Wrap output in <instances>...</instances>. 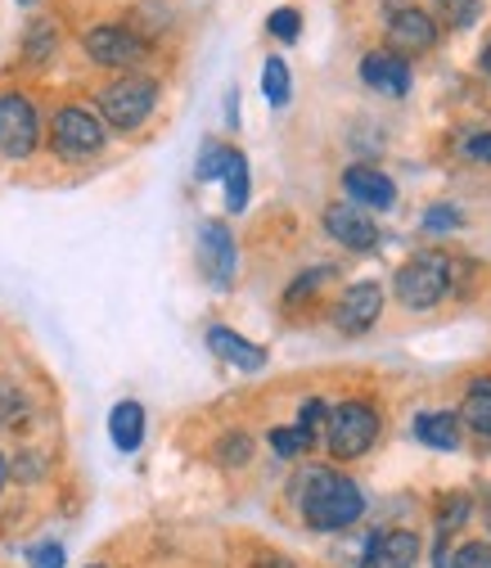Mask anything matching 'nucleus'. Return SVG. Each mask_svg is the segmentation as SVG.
Masks as SVG:
<instances>
[{"instance_id": "1", "label": "nucleus", "mask_w": 491, "mask_h": 568, "mask_svg": "<svg viewBox=\"0 0 491 568\" xmlns=\"http://www.w3.org/2000/svg\"><path fill=\"white\" fill-rule=\"evenodd\" d=\"M294 496H298V510H303L307 528H316V532H342L366 515L361 483L338 474V469H307L294 483Z\"/></svg>"}, {"instance_id": "2", "label": "nucleus", "mask_w": 491, "mask_h": 568, "mask_svg": "<svg viewBox=\"0 0 491 568\" xmlns=\"http://www.w3.org/2000/svg\"><path fill=\"white\" fill-rule=\"evenodd\" d=\"M325 443L334 460H357L379 443V410L370 402H338L325 415Z\"/></svg>"}, {"instance_id": "3", "label": "nucleus", "mask_w": 491, "mask_h": 568, "mask_svg": "<svg viewBox=\"0 0 491 568\" xmlns=\"http://www.w3.org/2000/svg\"><path fill=\"white\" fill-rule=\"evenodd\" d=\"M158 109V82L154 78H117L113 87L100 91V113L113 131H140L150 122V113Z\"/></svg>"}, {"instance_id": "4", "label": "nucleus", "mask_w": 491, "mask_h": 568, "mask_svg": "<svg viewBox=\"0 0 491 568\" xmlns=\"http://www.w3.org/2000/svg\"><path fill=\"white\" fill-rule=\"evenodd\" d=\"M447 284H451V262H447L442 253H415V257L397 271L392 290H397L401 307H410V312H429V307L442 303Z\"/></svg>"}, {"instance_id": "5", "label": "nucleus", "mask_w": 491, "mask_h": 568, "mask_svg": "<svg viewBox=\"0 0 491 568\" xmlns=\"http://www.w3.org/2000/svg\"><path fill=\"white\" fill-rule=\"evenodd\" d=\"M104 140H109V135H104V122H100L91 109H82V104L59 109L54 122H50V145H54V154L68 159V163L95 159V154L104 150Z\"/></svg>"}, {"instance_id": "6", "label": "nucleus", "mask_w": 491, "mask_h": 568, "mask_svg": "<svg viewBox=\"0 0 491 568\" xmlns=\"http://www.w3.org/2000/svg\"><path fill=\"white\" fill-rule=\"evenodd\" d=\"M41 145V122L28 95L6 91L0 95V154L6 159H28Z\"/></svg>"}, {"instance_id": "7", "label": "nucleus", "mask_w": 491, "mask_h": 568, "mask_svg": "<svg viewBox=\"0 0 491 568\" xmlns=\"http://www.w3.org/2000/svg\"><path fill=\"white\" fill-rule=\"evenodd\" d=\"M235 266H239V253H235L231 226L226 222H203L198 226V271L207 275V284H213V290H231Z\"/></svg>"}, {"instance_id": "8", "label": "nucleus", "mask_w": 491, "mask_h": 568, "mask_svg": "<svg viewBox=\"0 0 491 568\" xmlns=\"http://www.w3.org/2000/svg\"><path fill=\"white\" fill-rule=\"evenodd\" d=\"M86 54L100 68H131V63L145 59V41H140L126 23H100L86 32Z\"/></svg>"}, {"instance_id": "9", "label": "nucleus", "mask_w": 491, "mask_h": 568, "mask_svg": "<svg viewBox=\"0 0 491 568\" xmlns=\"http://www.w3.org/2000/svg\"><path fill=\"white\" fill-rule=\"evenodd\" d=\"M383 316V290L375 280H357V284H347L338 307H334V325L342 334H366L375 321Z\"/></svg>"}, {"instance_id": "10", "label": "nucleus", "mask_w": 491, "mask_h": 568, "mask_svg": "<svg viewBox=\"0 0 491 568\" xmlns=\"http://www.w3.org/2000/svg\"><path fill=\"white\" fill-rule=\"evenodd\" d=\"M325 231H329V240H338L352 253H370L379 244V226L370 222V212L352 207V203H329L325 207Z\"/></svg>"}, {"instance_id": "11", "label": "nucleus", "mask_w": 491, "mask_h": 568, "mask_svg": "<svg viewBox=\"0 0 491 568\" xmlns=\"http://www.w3.org/2000/svg\"><path fill=\"white\" fill-rule=\"evenodd\" d=\"M438 45V23L424 10H397L388 23V50L401 59H415Z\"/></svg>"}, {"instance_id": "12", "label": "nucleus", "mask_w": 491, "mask_h": 568, "mask_svg": "<svg viewBox=\"0 0 491 568\" xmlns=\"http://www.w3.org/2000/svg\"><path fill=\"white\" fill-rule=\"evenodd\" d=\"M419 564V537L406 532V528H392V532H370L366 537V559L361 568H415Z\"/></svg>"}, {"instance_id": "13", "label": "nucleus", "mask_w": 491, "mask_h": 568, "mask_svg": "<svg viewBox=\"0 0 491 568\" xmlns=\"http://www.w3.org/2000/svg\"><path fill=\"white\" fill-rule=\"evenodd\" d=\"M361 82H366L370 91H379V95L401 100V95L410 91V63H406L401 54H392V50H370V54L361 59Z\"/></svg>"}, {"instance_id": "14", "label": "nucleus", "mask_w": 491, "mask_h": 568, "mask_svg": "<svg viewBox=\"0 0 491 568\" xmlns=\"http://www.w3.org/2000/svg\"><path fill=\"white\" fill-rule=\"evenodd\" d=\"M207 347H213L217 357H222L226 366H235V371H248V375L266 371V347L248 343L244 334H235V329H226V325H213V329H207Z\"/></svg>"}, {"instance_id": "15", "label": "nucleus", "mask_w": 491, "mask_h": 568, "mask_svg": "<svg viewBox=\"0 0 491 568\" xmlns=\"http://www.w3.org/2000/svg\"><path fill=\"white\" fill-rule=\"evenodd\" d=\"M342 190H347V199H357L361 207H379V212L397 203V185L379 168H347L342 172Z\"/></svg>"}, {"instance_id": "16", "label": "nucleus", "mask_w": 491, "mask_h": 568, "mask_svg": "<svg viewBox=\"0 0 491 568\" xmlns=\"http://www.w3.org/2000/svg\"><path fill=\"white\" fill-rule=\"evenodd\" d=\"M410 434H415V443H424L433 452H456L460 447V415H451V410H424V415H415Z\"/></svg>"}, {"instance_id": "17", "label": "nucleus", "mask_w": 491, "mask_h": 568, "mask_svg": "<svg viewBox=\"0 0 491 568\" xmlns=\"http://www.w3.org/2000/svg\"><path fill=\"white\" fill-rule=\"evenodd\" d=\"M109 438L117 452H140V443H145V406L140 402H117L109 410Z\"/></svg>"}, {"instance_id": "18", "label": "nucleus", "mask_w": 491, "mask_h": 568, "mask_svg": "<svg viewBox=\"0 0 491 568\" xmlns=\"http://www.w3.org/2000/svg\"><path fill=\"white\" fill-rule=\"evenodd\" d=\"M460 424H469V429H473L478 438H487V443H491V375H482V379H473V384L464 388Z\"/></svg>"}, {"instance_id": "19", "label": "nucleus", "mask_w": 491, "mask_h": 568, "mask_svg": "<svg viewBox=\"0 0 491 568\" xmlns=\"http://www.w3.org/2000/svg\"><path fill=\"white\" fill-rule=\"evenodd\" d=\"M262 95H266L270 109H285L294 100V78H289L285 59H266L262 63Z\"/></svg>"}, {"instance_id": "20", "label": "nucleus", "mask_w": 491, "mask_h": 568, "mask_svg": "<svg viewBox=\"0 0 491 568\" xmlns=\"http://www.w3.org/2000/svg\"><path fill=\"white\" fill-rule=\"evenodd\" d=\"M222 181H226V207H231V212H244V207H248V159H244L239 150H231Z\"/></svg>"}, {"instance_id": "21", "label": "nucleus", "mask_w": 491, "mask_h": 568, "mask_svg": "<svg viewBox=\"0 0 491 568\" xmlns=\"http://www.w3.org/2000/svg\"><path fill=\"white\" fill-rule=\"evenodd\" d=\"M54 45H59V32H54L50 19H41V23H32L28 37H23V59H28V63H41V59L54 54Z\"/></svg>"}, {"instance_id": "22", "label": "nucleus", "mask_w": 491, "mask_h": 568, "mask_svg": "<svg viewBox=\"0 0 491 568\" xmlns=\"http://www.w3.org/2000/svg\"><path fill=\"white\" fill-rule=\"evenodd\" d=\"M311 443H316V438L303 434L298 424H294V429H270V452H275L279 460H298V456H307Z\"/></svg>"}, {"instance_id": "23", "label": "nucleus", "mask_w": 491, "mask_h": 568, "mask_svg": "<svg viewBox=\"0 0 491 568\" xmlns=\"http://www.w3.org/2000/svg\"><path fill=\"white\" fill-rule=\"evenodd\" d=\"M469 496L464 491H451V496H442V506H438V532L442 537H451V532H460L464 528V519H469Z\"/></svg>"}, {"instance_id": "24", "label": "nucleus", "mask_w": 491, "mask_h": 568, "mask_svg": "<svg viewBox=\"0 0 491 568\" xmlns=\"http://www.w3.org/2000/svg\"><path fill=\"white\" fill-rule=\"evenodd\" d=\"M226 159H231V150H226V145H217V140H207V145L198 150L194 176H198V181H222V172H226Z\"/></svg>"}, {"instance_id": "25", "label": "nucleus", "mask_w": 491, "mask_h": 568, "mask_svg": "<svg viewBox=\"0 0 491 568\" xmlns=\"http://www.w3.org/2000/svg\"><path fill=\"white\" fill-rule=\"evenodd\" d=\"M266 32H270L275 41L294 45V41H298V32H303V14H298L294 6H285V10H270V19H266Z\"/></svg>"}, {"instance_id": "26", "label": "nucleus", "mask_w": 491, "mask_h": 568, "mask_svg": "<svg viewBox=\"0 0 491 568\" xmlns=\"http://www.w3.org/2000/svg\"><path fill=\"white\" fill-rule=\"evenodd\" d=\"M248 460H253V438H248V434H226V438L217 443V465L239 469V465H248Z\"/></svg>"}, {"instance_id": "27", "label": "nucleus", "mask_w": 491, "mask_h": 568, "mask_svg": "<svg viewBox=\"0 0 491 568\" xmlns=\"http://www.w3.org/2000/svg\"><path fill=\"white\" fill-rule=\"evenodd\" d=\"M447 28H469L478 19V0H433Z\"/></svg>"}, {"instance_id": "28", "label": "nucleus", "mask_w": 491, "mask_h": 568, "mask_svg": "<svg viewBox=\"0 0 491 568\" xmlns=\"http://www.w3.org/2000/svg\"><path fill=\"white\" fill-rule=\"evenodd\" d=\"M460 226H464V217H460V207H451V203H438V207L424 212V231H429V235L460 231Z\"/></svg>"}, {"instance_id": "29", "label": "nucleus", "mask_w": 491, "mask_h": 568, "mask_svg": "<svg viewBox=\"0 0 491 568\" xmlns=\"http://www.w3.org/2000/svg\"><path fill=\"white\" fill-rule=\"evenodd\" d=\"M447 568H491V546L487 541H469L447 559Z\"/></svg>"}, {"instance_id": "30", "label": "nucleus", "mask_w": 491, "mask_h": 568, "mask_svg": "<svg viewBox=\"0 0 491 568\" xmlns=\"http://www.w3.org/2000/svg\"><path fill=\"white\" fill-rule=\"evenodd\" d=\"M325 415H329V406H325L320 397H311V402H303V410H298V429L316 438V434L325 429Z\"/></svg>"}, {"instance_id": "31", "label": "nucleus", "mask_w": 491, "mask_h": 568, "mask_svg": "<svg viewBox=\"0 0 491 568\" xmlns=\"http://www.w3.org/2000/svg\"><path fill=\"white\" fill-rule=\"evenodd\" d=\"M63 559H68V555H63L59 541H37V546L28 550V564H32V568H63Z\"/></svg>"}, {"instance_id": "32", "label": "nucleus", "mask_w": 491, "mask_h": 568, "mask_svg": "<svg viewBox=\"0 0 491 568\" xmlns=\"http://www.w3.org/2000/svg\"><path fill=\"white\" fill-rule=\"evenodd\" d=\"M329 275H334L329 266H316V271H303V275H298V280L289 284V294H285V298H289V303H298L303 294H316V290H320V280H329Z\"/></svg>"}, {"instance_id": "33", "label": "nucleus", "mask_w": 491, "mask_h": 568, "mask_svg": "<svg viewBox=\"0 0 491 568\" xmlns=\"http://www.w3.org/2000/svg\"><path fill=\"white\" fill-rule=\"evenodd\" d=\"M464 154H469V159H478V163H491V131L469 135V140H464Z\"/></svg>"}, {"instance_id": "34", "label": "nucleus", "mask_w": 491, "mask_h": 568, "mask_svg": "<svg viewBox=\"0 0 491 568\" xmlns=\"http://www.w3.org/2000/svg\"><path fill=\"white\" fill-rule=\"evenodd\" d=\"M226 122H231V126H239V91H231V95H226Z\"/></svg>"}, {"instance_id": "35", "label": "nucleus", "mask_w": 491, "mask_h": 568, "mask_svg": "<svg viewBox=\"0 0 491 568\" xmlns=\"http://www.w3.org/2000/svg\"><path fill=\"white\" fill-rule=\"evenodd\" d=\"M253 568H294V564H289V559H279V555H270V559H257Z\"/></svg>"}, {"instance_id": "36", "label": "nucleus", "mask_w": 491, "mask_h": 568, "mask_svg": "<svg viewBox=\"0 0 491 568\" xmlns=\"http://www.w3.org/2000/svg\"><path fill=\"white\" fill-rule=\"evenodd\" d=\"M482 73H487V78H491V41H487V45H482Z\"/></svg>"}, {"instance_id": "37", "label": "nucleus", "mask_w": 491, "mask_h": 568, "mask_svg": "<svg viewBox=\"0 0 491 568\" xmlns=\"http://www.w3.org/2000/svg\"><path fill=\"white\" fill-rule=\"evenodd\" d=\"M6 478H10V460L0 456V487H6Z\"/></svg>"}, {"instance_id": "38", "label": "nucleus", "mask_w": 491, "mask_h": 568, "mask_svg": "<svg viewBox=\"0 0 491 568\" xmlns=\"http://www.w3.org/2000/svg\"><path fill=\"white\" fill-rule=\"evenodd\" d=\"M487 528H491V496H487Z\"/></svg>"}, {"instance_id": "39", "label": "nucleus", "mask_w": 491, "mask_h": 568, "mask_svg": "<svg viewBox=\"0 0 491 568\" xmlns=\"http://www.w3.org/2000/svg\"><path fill=\"white\" fill-rule=\"evenodd\" d=\"M19 6H32V0H19Z\"/></svg>"}, {"instance_id": "40", "label": "nucleus", "mask_w": 491, "mask_h": 568, "mask_svg": "<svg viewBox=\"0 0 491 568\" xmlns=\"http://www.w3.org/2000/svg\"><path fill=\"white\" fill-rule=\"evenodd\" d=\"M91 568H104V564H91Z\"/></svg>"}]
</instances>
